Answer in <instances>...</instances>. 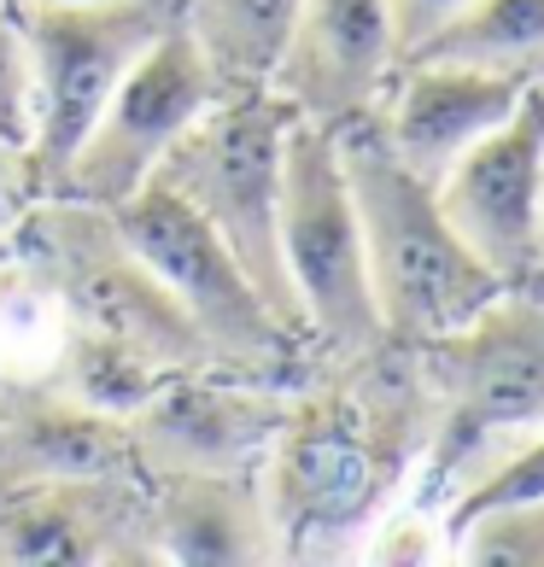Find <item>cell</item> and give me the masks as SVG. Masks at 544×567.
Returning <instances> with one entry per match:
<instances>
[{
    "instance_id": "ba28073f",
    "label": "cell",
    "mask_w": 544,
    "mask_h": 567,
    "mask_svg": "<svg viewBox=\"0 0 544 567\" xmlns=\"http://www.w3.org/2000/svg\"><path fill=\"white\" fill-rule=\"evenodd\" d=\"M217 94H223V82L212 76L205 53L194 48V35L182 24H171L117 76V89L94 112L89 135L76 141V153H71L53 194L100 205V212L123 205L135 187H146L158 176V164L187 135V123L212 106Z\"/></svg>"
},
{
    "instance_id": "ffe728a7",
    "label": "cell",
    "mask_w": 544,
    "mask_h": 567,
    "mask_svg": "<svg viewBox=\"0 0 544 567\" xmlns=\"http://www.w3.org/2000/svg\"><path fill=\"white\" fill-rule=\"evenodd\" d=\"M0 135L30 153L35 141V65L12 0H0Z\"/></svg>"
},
{
    "instance_id": "30bf717a",
    "label": "cell",
    "mask_w": 544,
    "mask_h": 567,
    "mask_svg": "<svg viewBox=\"0 0 544 567\" xmlns=\"http://www.w3.org/2000/svg\"><path fill=\"white\" fill-rule=\"evenodd\" d=\"M287 404L292 386L276 381H246V374L223 369H176L123 427H130L141 474H171V468L258 474L287 422Z\"/></svg>"
},
{
    "instance_id": "7c38bea8",
    "label": "cell",
    "mask_w": 544,
    "mask_h": 567,
    "mask_svg": "<svg viewBox=\"0 0 544 567\" xmlns=\"http://www.w3.org/2000/svg\"><path fill=\"white\" fill-rule=\"evenodd\" d=\"M0 561H158L146 474L7 486Z\"/></svg>"
},
{
    "instance_id": "9a60e30c",
    "label": "cell",
    "mask_w": 544,
    "mask_h": 567,
    "mask_svg": "<svg viewBox=\"0 0 544 567\" xmlns=\"http://www.w3.org/2000/svg\"><path fill=\"white\" fill-rule=\"evenodd\" d=\"M141 474L130 427L117 415L76 404L59 386H7L0 392V492L35 480H100Z\"/></svg>"
},
{
    "instance_id": "ac0fdd59",
    "label": "cell",
    "mask_w": 544,
    "mask_h": 567,
    "mask_svg": "<svg viewBox=\"0 0 544 567\" xmlns=\"http://www.w3.org/2000/svg\"><path fill=\"white\" fill-rule=\"evenodd\" d=\"M410 59H451L504 76H544V0H474Z\"/></svg>"
},
{
    "instance_id": "5bb4252c",
    "label": "cell",
    "mask_w": 544,
    "mask_h": 567,
    "mask_svg": "<svg viewBox=\"0 0 544 567\" xmlns=\"http://www.w3.org/2000/svg\"><path fill=\"white\" fill-rule=\"evenodd\" d=\"M146 503H153L158 561L182 567L276 561V527H269L258 474H217V468L146 474Z\"/></svg>"
},
{
    "instance_id": "e0dca14e",
    "label": "cell",
    "mask_w": 544,
    "mask_h": 567,
    "mask_svg": "<svg viewBox=\"0 0 544 567\" xmlns=\"http://www.w3.org/2000/svg\"><path fill=\"white\" fill-rule=\"evenodd\" d=\"M299 0H176V24L194 35L223 89H264L276 76Z\"/></svg>"
},
{
    "instance_id": "603a6c76",
    "label": "cell",
    "mask_w": 544,
    "mask_h": 567,
    "mask_svg": "<svg viewBox=\"0 0 544 567\" xmlns=\"http://www.w3.org/2000/svg\"><path fill=\"white\" fill-rule=\"evenodd\" d=\"M538 292H544V199H538Z\"/></svg>"
},
{
    "instance_id": "7a4b0ae2",
    "label": "cell",
    "mask_w": 544,
    "mask_h": 567,
    "mask_svg": "<svg viewBox=\"0 0 544 567\" xmlns=\"http://www.w3.org/2000/svg\"><path fill=\"white\" fill-rule=\"evenodd\" d=\"M340 164L351 182L369 258V292L381 310V333L399 346H428L480 317L497 292V276L463 246L439 212L433 182H422L374 130V117L333 123Z\"/></svg>"
},
{
    "instance_id": "6da1fadb",
    "label": "cell",
    "mask_w": 544,
    "mask_h": 567,
    "mask_svg": "<svg viewBox=\"0 0 544 567\" xmlns=\"http://www.w3.org/2000/svg\"><path fill=\"white\" fill-rule=\"evenodd\" d=\"M433 386V439L415 503L445 509L544 433V292L510 287L456 333L415 346Z\"/></svg>"
},
{
    "instance_id": "8992f818",
    "label": "cell",
    "mask_w": 544,
    "mask_h": 567,
    "mask_svg": "<svg viewBox=\"0 0 544 567\" xmlns=\"http://www.w3.org/2000/svg\"><path fill=\"white\" fill-rule=\"evenodd\" d=\"M18 246L35 251V264L53 276V287L65 292L76 328L100 333L123 351L146 357L153 369H212L205 340L194 322L182 317V305L164 292V281L135 258V246L123 240V228L112 212L82 199H35L30 217L12 228Z\"/></svg>"
},
{
    "instance_id": "8fae6325",
    "label": "cell",
    "mask_w": 544,
    "mask_h": 567,
    "mask_svg": "<svg viewBox=\"0 0 544 567\" xmlns=\"http://www.w3.org/2000/svg\"><path fill=\"white\" fill-rule=\"evenodd\" d=\"M404 65L387 0H299L269 89L310 123H351L381 106Z\"/></svg>"
},
{
    "instance_id": "d6986e66",
    "label": "cell",
    "mask_w": 544,
    "mask_h": 567,
    "mask_svg": "<svg viewBox=\"0 0 544 567\" xmlns=\"http://www.w3.org/2000/svg\"><path fill=\"white\" fill-rule=\"evenodd\" d=\"M445 544L469 567H544V492L474 503L445 527Z\"/></svg>"
},
{
    "instance_id": "7402d4cb",
    "label": "cell",
    "mask_w": 544,
    "mask_h": 567,
    "mask_svg": "<svg viewBox=\"0 0 544 567\" xmlns=\"http://www.w3.org/2000/svg\"><path fill=\"white\" fill-rule=\"evenodd\" d=\"M392 7V30H399V53L410 59L433 30H445L463 7H474V0H387Z\"/></svg>"
},
{
    "instance_id": "4fadbf2b",
    "label": "cell",
    "mask_w": 544,
    "mask_h": 567,
    "mask_svg": "<svg viewBox=\"0 0 544 567\" xmlns=\"http://www.w3.org/2000/svg\"><path fill=\"white\" fill-rule=\"evenodd\" d=\"M538 76H504L480 65H451V59H404L392 71L374 130L422 182H439L480 135H492Z\"/></svg>"
},
{
    "instance_id": "9c48e42d",
    "label": "cell",
    "mask_w": 544,
    "mask_h": 567,
    "mask_svg": "<svg viewBox=\"0 0 544 567\" xmlns=\"http://www.w3.org/2000/svg\"><path fill=\"white\" fill-rule=\"evenodd\" d=\"M439 212L463 246L497 276V287H538V199H544V82L480 135L433 182Z\"/></svg>"
},
{
    "instance_id": "3957f363",
    "label": "cell",
    "mask_w": 544,
    "mask_h": 567,
    "mask_svg": "<svg viewBox=\"0 0 544 567\" xmlns=\"http://www.w3.org/2000/svg\"><path fill=\"white\" fill-rule=\"evenodd\" d=\"M123 240L135 258L164 281V292L182 305L205 340V357L223 374H246V381H276L299 386L317 374V346L299 328H287L258 281L240 269V258L223 246V235L187 205L171 182H146L123 205H112Z\"/></svg>"
},
{
    "instance_id": "52a82bcc",
    "label": "cell",
    "mask_w": 544,
    "mask_h": 567,
    "mask_svg": "<svg viewBox=\"0 0 544 567\" xmlns=\"http://www.w3.org/2000/svg\"><path fill=\"white\" fill-rule=\"evenodd\" d=\"M35 65V141L30 164L41 199L59 187L76 141L106 106L117 76L176 24V0H12Z\"/></svg>"
},
{
    "instance_id": "2e32d148",
    "label": "cell",
    "mask_w": 544,
    "mask_h": 567,
    "mask_svg": "<svg viewBox=\"0 0 544 567\" xmlns=\"http://www.w3.org/2000/svg\"><path fill=\"white\" fill-rule=\"evenodd\" d=\"M76 317L35 251L12 246L0 258V392L7 386H53L71 351Z\"/></svg>"
},
{
    "instance_id": "277c9868",
    "label": "cell",
    "mask_w": 544,
    "mask_h": 567,
    "mask_svg": "<svg viewBox=\"0 0 544 567\" xmlns=\"http://www.w3.org/2000/svg\"><path fill=\"white\" fill-rule=\"evenodd\" d=\"M292 117L299 112L269 82L264 89H223L171 146V158L158 164V182H171L217 228L223 246L240 258V269L258 281L269 310L305 333L281 269V158Z\"/></svg>"
},
{
    "instance_id": "cb8c5ba5",
    "label": "cell",
    "mask_w": 544,
    "mask_h": 567,
    "mask_svg": "<svg viewBox=\"0 0 544 567\" xmlns=\"http://www.w3.org/2000/svg\"><path fill=\"white\" fill-rule=\"evenodd\" d=\"M65 7H82V0H65Z\"/></svg>"
},
{
    "instance_id": "d4e9b609",
    "label": "cell",
    "mask_w": 544,
    "mask_h": 567,
    "mask_svg": "<svg viewBox=\"0 0 544 567\" xmlns=\"http://www.w3.org/2000/svg\"><path fill=\"white\" fill-rule=\"evenodd\" d=\"M538 82H544V76H538Z\"/></svg>"
},
{
    "instance_id": "5b68a950",
    "label": "cell",
    "mask_w": 544,
    "mask_h": 567,
    "mask_svg": "<svg viewBox=\"0 0 544 567\" xmlns=\"http://www.w3.org/2000/svg\"><path fill=\"white\" fill-rule=\"evenodd\" d=\"M281 269L322 363H346L387 340L369 292L363 228L351 205L333 123L292 117L281 158Z\"/></svg>"
},
{
    "instance_id": "44dd1931",
    "label": "cell",
    "mask_w": 544,
    "mask_h": 567,
    "mask_svg": "<svg viewBox=\"0 0 544 567\" xmlns=\"http://www.w3.org/2000/svg\"><path fill=\"white\" fill-rule=\"evenodd\" d=\"M41 199V182H35V164L18 141L0 135V240L12 235L18 223L30 217V205Z\"/></svg>"
}]
</instances>
